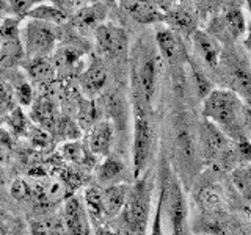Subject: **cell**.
Instances as JSON below:
<instances>
[{
    "label": "cell",
    "mask_w": 251,
    "mask_h": 235,
    "mask_svg": "<svg viewBox=\"0 0 251 235\" xmlns=\"http://www.w3.org/2000/svg\"><path fill=\"white\" fill-rule=\"evenodd\" d=\"M202 118L210 121L234 143L248 141L250 108L237 93L214 88L202 99Z\"/></svg>",
    "instance_id": "1"
},
{
    "label": "cell",
    "mask_w": 251,
    "mask_h": 235,
    "mask_svg": "<svg viewBox=\"0 0 251 235\" xmlns=\"http://www.w3.org/2000/svg\"><path fill=\"white\" fill-rule=\"evenodd\" d=\"M163 60L155 44L141 39L130 52V83L135 112L152 113L159 93Z\"/></svg>",
    "instance_id": "2"
},
{
    "label": "cell",
    "mask_w": 251,
    "mask_h": 235,
    "mask_svg": "<svg viewBox=\"0 0 251 235\" xmlns=\"http://www.w3.org/2000/svg\"><path fill=\"white\" fill-rule=\"evenodd\" d=\"M173 155H175L176 168L175 172L184 182H192L202 168L200 154L198 129L192 119L190 113H179L173 121Z\"/></svg>",
    "instance_id": "3"
},
{
    "label": "cell",
    "mask_w": 251,
    "mask_h": 235,
    "mask_svg": "<svg viewBox=\"0 0 251 235\" xmlns=\"http://www.w3.org/2000/svg\"><path fill=\"white\" fill-rule=\"evenodd\" d=\"M152 184L148 171L129 185L124 206L116 218V231L120 235H148L151 216Z\"/></svg>",
    "instance_id": "4"
},
{
    "label": "cell",
    "mask_w": 251,
    "mask_h": 235,
    "mask_svg": "<svg viewBox=\"0 0 251 235\" xmlns=\"http://www.w3.org/2000/svg\"><path fill=\"white\" fill-rule=\"evenodd\" d=\"M196 129H198V143L202 164H209L218 171H232L239 163H242L237 146L217 125L202 118Z\"/></svg>",
    "instance_id": "5"
},
{
    "label": "cell",
    "mask_w": 251,
    "mask_h": 235,
    "mask_svg": "<svg viewBox=\"0 0 251 235\" xmlns=\"http://www.w3.org/2000/svg\"><path fill=\"white\" fill-rule=\"evenodd\" d=\"M157 130L152 113L135 112L132 130V172L138 179L149 169L155 147Z\"/></svg>",
    "instance_id": "6"
},
{
    "label": "cell",
    "mask_w": 251,
    "mask_h": 235,
    "mask_svg": "<svg viewBox=\"0 0 251 235\" xmlns=\"http://www.w3.org/2000/svg\"><path fill=\"white\" fill-rule=\"evenodd\" d=\"M19 33L24 47V60L50 57L58 43L57 25L38 19L27 18L22 25H19Z\"/></svg>",
    "instance_id": "7"
},
{
    "label": "cell",
    "mask_w": 251,
    "mask_h": 235,
    "mask_svg": "<svg viewBox=\"0 0 251 235\" xmlns=\"http://www.w3.org/2000/svg\"><path fill=\"white\" fill-rule=\"evenodd\" d=\"M96 50L100 58L110 61H124L127 60L129 53V38L127 31L115 24L102 22L100 25L93 31Z\"/></svg>",
    "instance_id": "8"
},
{
    "label": "cell",
    "mask_w": 251,
    "mask_h": 235,
    "mask_svg": "<svg viewBox=\"0 0 251 235\" xmlns=\"http://www.w3.org/2000/svg\"><path fill=\"white\" fill-rule=\"evenodd\" d=\"M157 50H159L162 60L168 66H184L187 65L190 53H188L184 38L177 31L167 27H157L155 30V41H154Z\"/></svg>",
    "instance_id": "9"
},
{
    "label": "cell",
    "mask_w": 251,
    "mask_h": 235,
    "mask_svg": "<svg viewBox=\"0 0 251 235\" xmlns=\"http://www.w3.org/2000/svg\"><path fill=\"white\" fill-rule=\"evenodd\" d=\"M0 66L14 68L24 61V47L19 33V19L8 18L0 24Z\"/></svg>",
    "instance_id": "10"
},
{
    "label": "cell",
    "mask_w": 251,
    "mask_h": 235,
    "mask_svg": "<svg viewBox=\"0 0 251 235\" xmlns=\"http://www.w3.org/2000/svg\"><path fill=\"white\" fill-rule=\"evenodd\" d=\"M61 223L66 235H91V219L78 196H68L65 199Z\"/></svg>",
    "instance_id": "11"
},
{
    "label": "cell",
    "mask_w": 251,
    "mask_h": 235,
    "mask_svg": "<svg viewBox=\"0 0 251 235\" xmlns=\"http://www.w3.org/2000/svg\"><path fill=\"white\" fill-rule=\"evenodd\" d=\"M107 82H108V70L107 66L104 65V61H102V58L91 57L90 63H86L83 70L78 74L77 88L82 93V96L93 99L102 93Z\"/></svg>",
    "instance_id": "12"
},
{
    "label": "cell",
    "mask_w": 251,
    "mask_h": 235,
    "mask_svg": "<svg viewBox=\"0 0 251 235\" xmlns=\"http://www.w3.org/2000/svg\"><path fill=\"white\" fill-rule=\"evenodd\" d=\"M116 127L110 119H99L86 130V147L96 157H105L115 144Z\"/></svg>",
    "instance_id": "13"
},
{
    "label": "cell",
    "mask_w": 251,
    "mask_h": 235,
    "mask_svg": "<svg viewBox=\"0 0 251 235\" xmlns=\"http://www.w3.org/2000/svg\"><path fill=\"white\" fill-rule=\"evenodd\" d=\"M192 39V47L195 53L198 55L200 61H202L204 66L210 69H215L220 65L222 60V44L218 43V39L212 36L209 31L196 28L190 35Z\"/></svg>",
    "instance_id": "14"
},
{
    "label": "cell",
    "mask_w": 251,
    "mask_h": 235,
    "mask_svg": "<svg viewBox=\"0 0 251 235\" xmlns=\"http://www.w3.org/2000/svg\"><path fill=\"white\" fill-rule=\"evenodd\" d=\"M52 63L57 75H78L86 66L85 53L75 46L55 47L52 53Z\"/></svg>",
    "instance_id": "15"
},
{
    "label": "cell",
    "mask_w": 251,
    "mask_h": 235,
    "mask_svg": "<svg viewBox=\"0 0 251 235\" xmlns=\"http://www.w3.org/2000/svg\"><path fill=\"white\" fill-rule=\"evenodd\" d=\"M58 100H53L50 97L46 96H39L38 99L33 100L31 104V119H33L39 127L46 132H52L55 133V129H57L58 119L61 116V112L58 108Z\"/></svg>",
    "instance_id": "16"
},
{
    "label": "cell",
    "mask_w": 251,
    "mask_h": 235,
    "mask_svg": "<svg viewBox=\"0 0 251 235\" xmlns=\"http://www.w3.org/2000/svg\"><path fill=\"white\" fill-rule=\"evenodd\" d=\"M163 18V24H167L170 28L177 31L180 36H190L198 28V19H196L193 8L188 3L175 8V10L165 14Z\"/></svg>",
    "instance_id": "17"
},
{
    "label": "cell",
    "mask_w": 251,
    "mask_h": 235,
    "mask_svg": "<svg viewBox=\"0 0 251 235\" xmlns=\"http://www.w3.org/2000/svg\"><path fill=\"white\" fill-rule=\"evenodd\" d=\"M126 174V162L121 155L112 154L104 157L102 163L98 164L96 177L100 185H112V184H121Z\"/></svg>",
    "instance_id": "18"
},
{
    "label": "cell",
    "mask_w": 251,
    "mask_h": 235,
    "mask_svg": "<svg viewBox=\"0 0 251 235\" xmlns=\"http://www.w3.org/2000/svg\"><path fill=\"white\" fill-rule=\"evenodd\" d=\"M124 10L127 11L133 21L143 25H157L163 24V13L152 2H140V0H124Z\"/></svg>",
    "instance_id": "19"
},
{
    "label": "cell",
    "mask_w": 251,
    "mask_h": 235,
    "mask_svg": "<svg viewBox=\"0 0 251 235\" xmlns=\"http://www.w3.org/2000/svg\"><path fill=\"white\" fill-rule=\"evenodd\" d=\"M24 69H25L27 75L38 83L39 86H46L55 80L57 72H55V66L50 57H38V58H25L22 61Z\"/></svg>",
    "instance_id": "20"
},
{
    "label": "cell",
    "mask_w": 251,
    "mask_h": 235,
    "mask_svg": "<svg viewBox=\"0 0 251 235\" xmlns=\"http://www.w3.org/2000/svg\"><path fill=\"white\" fill-rule=\"evenodd\" d=\"M129 185L127 184H112V185H104L100 188L102 194V204H104V213L105 219L108 218H116L118 213L121 212L126 196H127Z\"/></svg>",
    "instance_id": "21"
},
{
    "label": "cell",
    "mask_w": 251,
    "mask_h": 235,
    "mask_svg": "<svg viewBox=\"0 0 251 235\" xmlns=\"http://www.w3.org/2000/svg\"><path fill=\"white\" fill-rule=\"evenodd\" d=\"M105 19V8L99 3H91L78 10L74 16V27L80 33H93Z\"/></svg>",
    "instance_id": "22"
},
{
    "label": "cell",
    "mask_w": 251,
    "mask_h": 235,
    "mask_svg": "<svg viewBox=\"0 0 251 235\" xmlns=\"http://www.w3.org/2000/svg\"><path fill=\"white\" fill-rule=\"evenodd\" d=\"M24 18H31V19H38L47 24H52V25H65L68 22L69 16L66 11H63L61 8H58L53 3H38L33 5L30 10L24 14Z\"/></svg>",
    "instance_id": "23"
},
{
    "label": "cell",
    "mask_w": 251,
    "mask_h": 235,
    "mask_svg": "<svg viewBox=\"0 0 251 235\" xmlns=\"http://www.w3.org/2000/svg\"><path fill=\"white\" fill-rule=\"evenodd\" d=\"M196 202H198L200 209L207 212V213H222L226 209L225 196L218 185L202 187L196 194Z\"/></svg>",
    "instance_id": "24"
},
{
    "label": "cell",
    "mask_w": 251,
    "mask_h": 235,
    "mask_svg": "<svg viewBox=\"0 0 251 235\" xmlns=\"http://www.w3.org/2000/svg\"><path fill=\"white\" fill-rule=\"evenodd\" d=\"M187 66H188V77H190V85H192L195 94L200 99H204L212 90L215 88L214 83H212V80L207 77V74L202 70L201 63L195 61L190 57V58H188V61H187Z\"/></svg>",
    "instance_id": "25"
},
{
    "label": "cell",
    "mask_w": 251,
    "mask_h": 235,
    "mask_svg": "<svg viewBox=\"0 0 251 235\" xmlns=\"http://www.w3.org/2000/svg\"><path fill=\"white\" fill-rule=\"evenodd\" d=\"M222 31H226L232 38H242L247 33V21L240 8H227L223 18L220 19Z\"/></svg>",
    "instance_id": "26"
},
{
    "label": "cell",
    "mask_w": 251,
    "mask_h": 235,
    "mask_svg": "<svg viewBox=\"0 0 251 235\" xmlns=\"http://www.w3.org/2000/svg\"><path fill=\"white\" fill-rule=\"evenodd\" d=\"M83 204H85L91 221H94L96 224H100L105 221L104 204H102V194H100L99 187L86 188L85 194H83Z\"/></svg>",
    "instance_id": "27"
},
{
    "label": "cell",
    "mask_w": 251,
    "mask_h": 235,
    "mask_svg": "<svg viewBox=\"0 0 251 235\" xmlns=\"http://www.w3.org/2000/svg\"><path fill=\"white\" fill-rule=\"evenodd\" d=\"M232 184L237 188V191L243 198V201H245V204H248L250 190H251V172L248 163H239L232 169Z\"/></svg>",
    "instance_id": "28"
},
{
    "label": "cell",
    "mask_w": 251,
    "mask_h": 235,
    "mask_svg": "<svg viewBox=\"0 0 251 235\" xmlns=\"http://www.w3.org/2000/svg\"><path fill=\"white\" fill-rule=\"evenodd\" d=\"M63 154H65L66 160L73 162V163H77V164H86L88 157L93 155L88 151V147L83 146L78 140L68 141V143L63 144Z\"/></svg>",
    "instance_id": "29"
},
{
    "label": "cell",
    "mask_w": 251,
    "mask_h": 235,
    "mask_svg": "<svg viewBox=\"0 0 251 235\" xmlns=\"http://www.w3.org/2000/svg\"><path fill=\"white\" fill-rule=\"evenodd\" d=\"M13 99L22 107H30L35 100L33 86L25 80L13 85Z\"/></svg>",
    "instance_id": "30"
},
{
    "label": "cell",
    "mask_w": 251,
    "mask_h": 235,
    "mask_svg": "<svg viewBox=\"0 0 251 235\" xmlns=\"http://www.w3.org/2000/svg\"><path fill=\"white\" fill-rule=\"evenodd\" d=\"M11 196L16 201H28L33 199V188H31V184L25 179H16L11 184V190H10Z\"/></svg>",
    "instance_id": "31"
},
{
    "label": "cell",
    "mask_w": 251,
    "mask_h": 235,
    "mask_svg": "<svg viewBox=\"0 0 251 235\" xmlns=\"http://www.w3.org/2000/svg\"><path fill=\"white\" fill-rule=\"evenodd\" d=\"M8 121H10V125L13 127V130L18 133V135H24V133L28 132V127H27V118L25 115L22 113L21 108H16L10 113V118H8Z\"/></svg>",
    "instance_id": "32"
},
{
    "label": "cell",
    "mask_w": 251,
    "mask_h": 235,
    "mask_svg": "<svg viewBox=\"0 0 251 235\" xmlns=\"http://www.w3.org/2000/svg\"><path fill=\"white\" fill-rule=\"evenodd\" d=\"M148 235H167V234H165L163 219H162V201H160V198L157 199L152 224H151V229H148Z\"/></svg>",
    "instance_id": "33"
},
{
    "label": "cell",
    "mask_w": 251,
    "mask_h": 235,
    "mask_svg": "<svg viewBox=\"0 0 251 235\" xmlns=\"http://www.w3.org/2000/svg\"><path fill=\"white\" fill-rule=\"evenodd\" d=\"M6 3L16 14L24 16L31 6L36 5V0H6Z\"/></svg>",
    "instance_id": "34"
},
{
    "label": "cell",
    "mask_w": 251,
    "mask_h": 235,
    "mask_svg": "<svg viewBox=\"0 0 251 235\" xmlns=\"http://www.w3.org/2000/svg\"><path fill=\"white\" fill-rule=\"evenodd\" d=\"M94 235H120V234H118V231L113 229V227L100 223L94 226Z\"/></svg>",
    "instance_id": "35"
},
{
    "label": "cell",
    "mask_w": 251,
    "mask_h": 235,
    "mask_svg": "<svg viewBox=\"0 0 251 235\" xmlns=\"http://www.w3.org/2000/svg\"><path fill=\"white\" fill-rule=\"evenodd\" d=\"M10 162V152H8V149L5 146L0 144V166H5Z\"/></svg>",
    "instance_id": "36"
},
{
    "label": "cell",
    "mask_w": 251,
    "mask_h": 235,
    "mask_svg": "<svg viewBox=\"0 0 251 235\" xmlns=\"http://www.w3.org/2000/svg\"><path fill=\"white\" fill-rule=\"evenodd\" d=\"M3 223H5V212L0 210V227L3 226Z\"/></svg>",
    "instance_id": "37"
},
{
    "label": "cell",
    "mask_w": 251,
    "mask_h": 235,
    "mask_svg": "<svg viewBox=\"0 0 251 235\" xmlns=\"http://www.w3.org/2000/svg\"><path fill=\"white\" fill-rule=\"evenodd\" d=\"M140 2H152V0H140Z\"/></svg>",
    "instance_id": "38"
},
{
    "label": "cell",
    "mask_w": 251,
    "mask_h": 235,
    "mask_svg": "<svg viewBox=\"0 0 251 235\" xmlns=\"http://www.w3.org/2000/svg\"><path fill=\"white\" fill-rule=\"evenodd\" d=\"M88 2H91V3H94V2H98V0H88Z\"/></svg>",
    "instance_id": "39"
},
{
    "label": "cell",
    "mask_w": 251,
    "mask_h": 235,
    "mask_svg": "<svg viewBox=\"0 0 251 235\" xmlns=\"http://www.w3.org/2000/svg\"><path fill=\"white\" fill-rule=\"evenodd\" d=\"M0 39H2V31H0Z\"/></svg>",
    "instance_id": "40"
}]
</instances>
